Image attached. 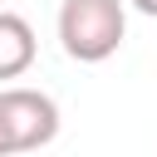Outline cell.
Masks as SVG:
<instances>
[{
    "label": "cell",
    "mask_w": 157,
    "mask_h": 157,
    "mask_svg": "<svg viewBox=\"0 0 157 157\" xmlns=\"http://www.w3.org/2000/svg\"><path fill=\"white\" fill-rule=\"evenodd\" d=\"M128 34L123 0H64L59 5V44L78 64H103L118 54Z\"/></svg>",
    "instance_id": "cell-1"
},
{
    "label": "cell",
    "mask_w": 157,
    "mask_h": 157,
    "mask_svg": "<svg viewBox=\"0 0 157 157\" xmlns=\"http://www.w3.org/2000/svg\"><path fill=\"white\" fill-rule=\"evenodd\" d=\"M0 113H5L15 152H39L59 137V103L39 88H25V83L0 88Z\"/></svg>",
    "instance_id": "cell-2"
},
{
    "label": "cell",
    "mask_w": 157,
    "mask_h": 157,
    "mask_svg": "<svg viewBox=\"0 0 157 157\" xmlns=\"http://www.w3.org/2000/svg\"><path fill=\"white\" fill-rule=\"evenodd\" d=\"M34 29L25 15L15 10H0V78H20L29 64H34Z\"/></svg>",
    "instance_id": "cell-3"
},
{
    "label": "cell",
    "mask_w": 157,
    "mask_h": 157,
    "mask_svg": "<svg viewBox=\"0 0 157 157\" xmlns=\"http://www.w3.org/2000/svg\"><path fill=\"white\" fill-rule=\"evenodd\" d=\"M0 157H15V142H10V128H5V113H0Z\"/></svg>",
    "instance_id": "cell-4"
},
{
    "label": "cell",
    "mask_w": 157,
    "mask_h": 157,
    "mask_svg": "<svg viewBox=\"0 0 157 157\" xmlns=\"http://www.w3.org/2000/svg\"><path fill=\"white\" fill-rule=\"evenodd\" d=\"M137 15H147V20H157V0H128Z\"/></svg>",
    "instance_id": "cell-5"
}]
</instances>
